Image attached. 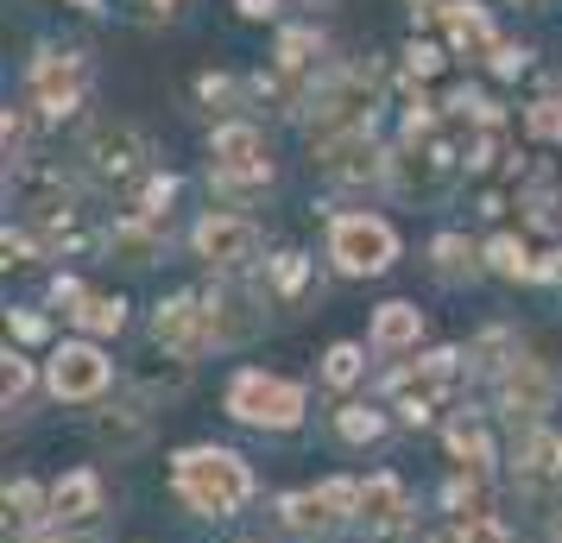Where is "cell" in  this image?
Segmentation results:
<instances>
[{"mask_svg": "<svg viewBox=\"0 0 562 543\" xmlns=\"http://www.w3.org/2000/svg\"><path fill=\"white\" fill-rule=\"evenodd\" d=\"M380 95H385L380 64H341V70H329V77L316 82L310 108H304V133H310V146L323 152V146L348 139V133H373Z\"/></svg>", "mask_w": 562, "mask_h": 543, "instance_id": "6da1fadb", "label": "cell"}, {"mask_svg": "<svg viewBox=\"0 0 562 543\" xmlns=\"http://www.w3.org/2000/svg\"><path fill=\"white\" fill-rule=\"evenodd\" d=\"M171 487L190 512L203 518H234L247 499H254V474L247 462L234 455V449H183L178 462H171Z\"/></svg>", "mask_w": 562, "mask_h": 543, "instance_id": "7a4b0ae2", "label": "cell"}, {"mask_svg": "<svg viewBox=\"0 0 562 543\" xmlns=\"http://www.w3.org/2000/svg\"><path fill=\"white\" fill-rule=\"evenodd\" d=\"M209 183L222 196H259L272 190V152H266V133L247 121H222L209 139Z\"/></svg>", "mask_w": 562, "mask_h": 543, "instance_id": "3957f363", "label": "cell"}, {"mask_svg": "<svg viewBox=\"0 0 562 543\" xmlns=\"http://www.w3.org/2000/svg\"><path fill=\"white\" fill-rule=\"evenodd\" d=\"M329 259H335L341 279H380L385 265L398 259V234H392V222H380V215L348 208V215L329 222Z\"/></svg>", "mask_w": 562, "mask_h": 543, "instance_id": "277c9868", "label": "cell"}, {"mask_svg": "<svg viewBox=\"0 0 562 543\" xmlns=\"http://www.w3.org/2000/svg\"><path fill=\"white\" fill-rule=\"evenodd\" d=\"M228 417L254 423V430H297V423H304V386L247 366V373L228 380Z\"/></svg>", "mask_w": 562, "mask_h": 543, "instance_id": "5b68a950", "label": "cell"}, {"mask_svg": "<svg viewBox=\"0 0 562 543\" xmlns=\"http://www.w3.org/2000/svg\"><path fill=\"white\" fill-rule=\"evenodd\" d=\"M348 518H360V487L355 480H323V487H304V493H284L279 499V524L291 538H335Z\"/></svg>", "mask_w": 562, "mask_h": 543, "instance_id": "8992f818", "label": "cell"}, {"mask_svg": "<svg viewBox=\"0 0 562 543\" xmlns=\"http://www.w3.org/2000/svg\"><path fill=\"white\" fill-rule=\"evenodd\" d=\"M26 95H32V108L52 114V121L77 114L82 95H89V64H82V52H57V45H45V52L32 57V70H26Z\"/></svg>", "mask_w": 562, "mask_h": 543, "instance_id": "52a82bcc", "label": "cell"}, {"mask_svg": "<svg viewBox=\"0 0 562 543\" xmlns=\"http://www.w3.org/2000/svg\"><path fill=\"white\" fill-rule=\"evenodd\" d=\"M153 336L165 354H178V361H203L209 348H222L215 336V316H209V297L196 291H178V297H165L153 310Z\"/></svg>", "mask_w": 562, "mask_h": 543, "instance_id": "ba28073f", "label": "cell"}, {"mask_svg": "<svg viewBox=\"0 0 562 543\" xmlns=\"http://www.w3.org/2000/svg\"><path fill=\"white\" fill-rule=\"evenodd\" d=\"M82 158H89V171L102 183H139L146 178V139H139V127H127V121H102V127H89V139H82Z\"/></svg>", "mask_w": 562, "mask_h": 543, "instance_id": "9c48e42d", "label": "cell"}, {"mask_svg": "<svg viewBox=\"0 0 562 543\" xmlns=\"http://www.w3.org/2000/svg\"><path fill=\"white\" fill-rule=\"evenodd\" d=\"M45 380H52L57 398H70V405H89V398H102L108 380H114V366L95 341H64L52 348V361H45Z\"/></svg>", "mask_w": 562, "mask_h": 543, "instance_id": "30bf717a", "label": "cell"}, {"mask_svg": "<svg viewBox=\"0 0 562 543\" xmlns=\"http://www.w3.org/2000/svg\"><path fill=\"white\" fill-rule=\"evenodd\" d=\"M190 247H196V259L215 265V272H240V265L259 253V228L247 222V215H222V208H209L203 222L190 228Z\"/></svg>", "mask_w": 562, "mask_h": 543, "instance_id": "8fae6325", "label": "cell"}, {"mask_svg": "<svg viewBox=\"0 0 562 543\" xmlns=\"http://www.w3.org/2000/svg\"><path fill=\"white\" fill-rule=\"evenodd\" d=\"M456 373H461V354H456V348H436V354H424L411 373H398V380H392V398H398L405 423H430L436 398L456 386Z\"/></svg>", "mask_w": 562, "mask_h": 543, "instance_id": "7c38bea8", "label": "cell"}, {"mask_svg": "<svg viewBox=\"0 0 562 543\" xmlns=\"http://www.w3.org/2000/svg\"><path fill=\"white\" fill-rule=\"evenodd\" d=\"M499 405H506L518 423H543V411L557 405V373L537 361V354H512L499 366Z\"/></svg>", "mask_w": 562, "mask_h": 543, "instance_id": "4fadbf2b", "label": "cell"}, {"mask_svg": "<svg viewBox=\"0 0 562 543\" xmlns=\"http://www.w3.org/2000/svg\"><path fill=\"white\" fill-rule=\"evenodd\" d=\"M13 196H20V208H26L32 222H70V215H77V183L64 178V165L26 158V165L13 171Z\"/></svg>", "mask_w": 562, "mask_h": 543, "instance_id": "5bb4252c", "label": "cell"}, {"mask_svg": "<svg viewBox=\"0 0 562 543\" xmlns=\"http://www.w3.org/2000/svg\"><path fill=\"white\" fill-rule=\"evenodd\" d=\"M316 158H323L329 183H341V190H360V183H392V152H380V139H373V133H348V139L323 146Z\"/></svg>", "mask_w": 562, "mask_h": 543, "instance_id": "9a60e30c", "label": "cell"}, {"mask_svg": "<svg viewBox=\"0 0 562 543\" xmlns=\"http://www.w3.org/2000/svg\"><path fill=\"white\" fill-rule=\"evenodd\" d=\"M442 38H449V52L456 57H486L493 45H499V32H493V20H486L481 0H456V7L442 13Z\"/></svg>", "mask_w": 562, "mask_h": 543, "instance_id": "2e32d148", "label": "cell"}, {"mask_svg": "<svg viewBox=\"0 0 562 543\" xmlns=\"http://www.w3.org/2000/svg\"><path fill=\"white\" fill-rule=\"evenodd\" d=\"M512 474H518L525 487H550V480L562 474V437H557V430H543V423H531V430L518 437Z\"/></svg>", "mask_w": 562, "mask_h": 543, "instance_id": "e0dca14e", "label": "cell"}, {"mask_svg": "<svg viewBox=\"0 0 562 543\" xmlns=\"http://www.w3.org/2000/svg\"><path fill=\"white\" fill-rule=\"evenodd\" d=\"M405 518H411V499L392 474H373V480L360 487V524H367V531L392 538V531H405Z\"/></svg>", "mask_w": 562, "mask_h": 543, "instance_id": "ac0fdd59", "label": "cell"}, {"mask_svg": "<svg viewBox=\"0 0 562 543\" xmlns=\"http://www.w3.org/2000/svg\"><path fill=\"white\" fill-rule=\"evenodd\" d=\"M102 512V480L89 474V467H77V474H64L52 487V518L57 524H82V518Z\"/></svg>", "mask_w": 562, "mask_h": 543, "instance_id": "d6986e66", "label": "cell"}, {"mask_svg": "<svg viewBox=\"0 0 562 543\" xmlns=\"http://www.w3.org/2000/svg\"><path fill=\"white\" fill-rule=\"evenodd\" d=\"M417 336H424L417 304H380L373 310V354H405V348H417Z\"/></svg>", "mask_w": 562, "mask_h": 543, "instance_id": "ffe728a7", "label": "cell"}, {"mask_svg": "<svg viewBox=\"0 0 562 543\" xmlns=\"http://www.w3.org/2000/svg\"><path fill=\"white\" fill-rule=\"evenodd\" d=\"M158 247H165V228L146 222V215H127V222H114V234H108V253L121 259V265H153Z\"/></svg>", "mask_w": 562, "mask_h": 543, "instance_id": "44dd1931", "label": "cell"}, {"mask_svg": "<svg viewBox=\"0 0 562 543\" xmlns=\"http://www.w3.org/2000/svg\"><path fill=\"white\" fill-rule=\"evenodd\" d=\"M70 323H77L82 336H121L127 329V304L108 297V291H82L77 304H70Z\"/></svg>", "mask_w": 562, "mask_h": 543, "instance_id": "7402d4cb", "label": "cell"}, {"mask_svg": "<svg viewBox=\"0 0 562 543\" xmlns=\"http://www.w3.org/2000/svg\"><path fill=\"white\" fill-rule=\"evenodd\" d=\"M316 57H323V32L316 26H284L279 32V52H272L279 70H291V77H316Z\"/></svg>", "mask_w": 562, "mask_h": 543, "instance_id": "603a6c76", "label": "cell"}, {"mask_svg": "<svg viewBox=\"0 0 562 543\" xmlns=\"http://www.w3.org/2000/svg\"><path fill=\"white\" fill-rule=\"evenodd\" d=\"M45 518H52V493H38L32 480H13V487H7V531L26 538V531H38Z\"/></svg>", "mask_w": 562, "mask_h": 543, "instance_id": "cb8c5ba5", "label": "cell"}, {"mask_svg": "<svg viewBox=\"0 0 562 543\" xmlns=\"http://www.w3.org/2000/svg\"><path fill=\"white\" fill-rule=\"evenodd\" d=\"M430 265H436V279L456 285V279H474V272H481V253H474L461 234H436L430 240Z\"/></svg>", "mask_w": 562, "mask_h": 543, "instance_id": "d4e9b609", "label": "cell"}, {"mask_svg": "<svg viewBox=\"0 0 562 543\" xmlns=\"http://www.w3.org/2000/svg\"><path fill=\"white\" fill-rule=\"evenodd\" d=\"M486 265H493L499 279H543V265L531 259V247H525L518 234H499V240H486Z\"/></svg>", "mask_w": 562, "mask_h": 543, "instance_id": "484cf974", "label": "cell"}, {"mask_svg": "<svg viewBox=\"0 0 562 543\" xmlns=\"http://www.w3.org/2000/svg\"><path fill=\"white\" fill-rule=\"evenodd\" d=\"M449 455H456L468 474H486V467H493V442H486L481 423H468V417H461V423H449Z\"/></svg>", "mask_w": 562, "mask_h": 543, "instance_id": "4316f807", "label": "cell"}, {"mask_svg": "<svg viewBox=\"0 0 562 543\" xmlns=\"http://www.w3.org/2000/svg\"><path fill=\"white\" fill-rule=\"evenodd\" d=\"M360 373H367V354H360L355 341H335L329 354H323V380L329 386H355Z\"/></svg>", "mask_w": 562, "mask_h": 543, "instance_id": "83f0119b", "label": "cell"}, {"mask_svg": "<svg viewBox=\"0 0 562 543\" xmlns=\"http://www.w3.org/2000/svg\"><path fill=\"white\" fill-rule=\"evenodd\" d=\"M525 133L543 139V146H562V102H557V95H543V102L525 108Z\"/></svg>", "mask_w": 562, "mask_h": 543, "instance_id": "f1b7e54d", "label": "cell"}, {"mask_svg": "<svg viewBox=\"0 0 562 543\" xmlns=\"http://www.w3.org/2000/svg\"><path fill=\"white\" fill-rule=\"evenodd\" d=\"M335 430H341V442H380L385 437V417L367 411V405H348V411L335 417Z\"/></svg>", "mask_w": 562, "mask_h": 543, "instance_id": "f546056e", "label": "cell"}, {"mask_svg": "<svg viewBox=\"0 0 562 543\" xmlns=\"http://www.w3.org/2000/svg\"><path fill=\"white\" fill-rule=\"evenodd\" d=\"M304 285H310V259L304 253L272 259V291H279V297H304Z\"/></svg>", "mask_w": 562, "mask_h": 543, "instance_id": "4dcf8cb0", "label": "cell"}, {"mask_svg": "<svg viewBox=\"0 0 562 543\" xmlns=\"http://www.w3.org/2000/svg\"><path fill=\"white\" fill-rule=\"evenodd\" d=\"M171 196H178V178H171V171H165V178H146V183H139V203H133V215L158 222V215L171 208Z\"/></svg>", "mask_w": 562, "mask_h": 543, "instance_id": "1f68e13d", "label": "cell"}, {"mask_svg": "<svg viewBox=\"0 0 562 543\" xmlns=\"http://www.w3.org/2000/svg\"><path fill=\"white\" fill-rule=\"evenodd\" d=\"M95 437L114 442V449H139V442H146V423H139V417H102Z\"/></svg>", "mask_w": 562, "mask_h": 543, "instance_id": "d6a6232c", "label": "cell"}, {"mask_svg": "<svg viewBox=\"0 0 562 543\" xmlns=\"http://www.w3.org/2000/svg\"><path fill=\"white\" fill-rule=\"evenodd\" d=\"M486 64H493V77H525V70H531V52L512 45V38H499V45L486 52Z\"/></svg>", "mask_w": 562, "mask_h": 543, "instance_id": "836d02e7", "label": "cell"}, {"mask_svg": "<svg viewBox=\"0 0 562 543\" xmlns=\"http://www.w3.org/2000/svg\"><path fill=\"white\" fill-rule=\"evenodd\" d=\"M0 139H7V158H13V165H26V139H32L26 108H7V127H0Z\"/></svg>", "mask_w": 562, "mask_h": 543, "instance_id": "e575fe53", "label": "cell"}, {"mask_svg": "<svg viewBox=\"0 0 562 543\" xmlns=\"http://www.w3.org/2000/svg\"><path fill=\"white\" fill-rule=\"evenodd\" d=\"M405 70H411V77H436V70H442V45L411 38V45H405Z\"/></svg>", "mask_w": 562, "mask_h": 543, "instance_id": "d590c367", "label": "cell"}, {"mask_svg": "<svg viewBox=\"0 0 562 543\" xmlns=\"http://www.w3.org/2000/svg\"><path fill=\"white\" fill-rule=\"evenodd\" d=\"M456 543H512V531L499 524V518H461Z\"/></svg>", "mask_w": 562, "mask_h": 543, "instance_id": "8d00e7d4", "label": "cell"}, {"mask_svg": "<svg viewBox=\"0 0 562 543\" xmlns=\"http://www.w3.org/2000/svg\"><path fill=\"white\" fill-rule=\"evenodd\" d=\"M196 95H203L209 108H222V114H228L240 89H234V77H196Z\"/></svg>", "mask_w": 562, "mask_h": 543, "instance_id": "74e56055", "label": "cell"}, {"mask_svg": "<svg viewBox=\"0 0 562 543\" xmlns=\"http://www.w3.org/2000/svg\"><path fill=\"white\" fill-rule=\"evenodd\" d=\"M26 386H32V366L7 348V405H20V398H26Z\"/></svg>", "mask_w": 562, "mask_h": 543, "instance_id": "f35d334b", "label": "cell"}, {"mask_svg": "<svg viewBox=\"0 0 562 543\" xmlns=\"http://www.w3.org/2000/svg\"><path fill=\"white\" fill-rule=\"evenodd\" d=\"M234 7H240V20H279L284 0H234Z\"/></svg>", "mask_w": 562, "mask_h": 543, "instance_id": "ab89813d", "label": "cell"}, {"mask_svg": "<svg viewBox=\"0 0 562 543\" xmlns=\"http://www.w3.org/2000/svg\"><path fill=\"white\" fill-rule=\"evenodd\" d=\"M0 247H7V265H26V259H32V240H26V234H13V228H7Z\"/></svg>", "mask_w": 562, "mask_h": 543, "instance_id": "60d3db41", "label": "cell"}, {"mask_svg": "<svg viewBox=\"0 0 562 543\" xmlns=\"http://www.w3.org/2000/svg\"><path fill=\"white\" fill-rule=\"evenodd\" d=\"M449 7H456V0H411V13H417V20H442Z\"/></svg>", "mask_w": 562, "mask_h": 543, "instance_id": "b9f144b4", "label": "cell"}, {"mask_svg": "<svg viewBox=\"0 0 562 543\" xmlns=\"http://www.w3.org/2000/svg\"><path fill=\"white\" fill-rule=\"evenodd\" d=\"M13 336H20V341H38V336H45V323H38V316H13Z\"/></svg>", "mask_w": 562, "mask_h": 543, "instance_id": "7bdbcfd3", "label": "cell"}, {"mask_svg": "<svg viewBox=\"0 0 562 543\" xmlns=\"http://www.w3.org/2000/svg\"><path fill=\"white\" fill-rule=\"evenodd\" d=\"M32 543H95L89 531H57V538H32Z\"/></svg>", "mask_w": 562, "mask_h": 543, "instance_id": "ee69618b", "label": "cell"}, {"mask_svg": "<svg viewBox=\"0 0 562 543\" xmlns=\"http://www.w3.org/2000/svg\"><path fill=\"white\" fill-rule=\"evenodd\" d=\"M543 279H562V253H557V259H543Z\"/></svg>", "mask_w": 562, "mask_h": 543, "instance_id": "f6af8a7d", "label": "cell"}, {"mask_svg": "<svg viewBox=\"0 0 562 543\" xmlns=\"http://www.w3.org/2000/svg\"><path fill=\"white\" fill-rule=\"evenodd\" d=\"M77 7H89V13H102V0H77Z\"/></svg>", "mask_w": 562, "mask_h": 543, "instance_id": "bcb514c9", "label": "cell"}, {"mask_svg": "<svg viewBox=\"0 0 562 543\" xmlns=\"http://www.w3.org/2000/svg\"><path fill=\"white\" fill-rule=\"evenodd\" d=\"M518 7H550V0H518Z\"/></svg>", "mask_w": 562, "mask_h": 543, "instance_id": "7dc6e473", "label": "cell"}, {"mask_svg": "<svg viewBox=\"0 0 562 543\" xmlns=\"http://www.w3.org/2000/svg\"><path fill=\"white\" fill-rule=\"evenodd\" d=\"M304 7H335V0H304Z\"/></svg>", "mask_w": 562, "mask_h": 543, "instance_id": "c3c4849f", "label": "cell"}, {"mask_svg": "<svg viewBox=\"0 0 562 543\" xmlns=\"http://www.w3.org/2000/svg\"><path fill=\"white\" fill-rule=\"evenodd\" d=\"M557 543H562V518H557Z\"/></svg>", "mask_w": 562, "mask_h": 543, "instance_id": "681fc988", "label": "cell"}]
</instances>
